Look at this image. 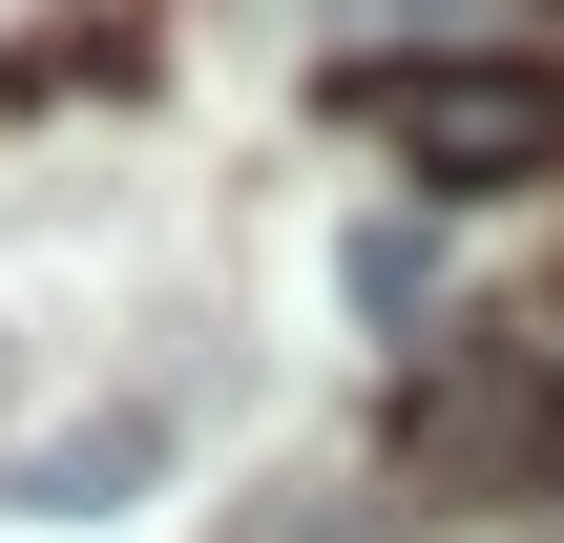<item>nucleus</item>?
<instances>
[{"label":"nucleus","instance_id":"nucleus-1","mask_svg":"<svg viewBox=\"0 0 564 543\" xmlns=\"http://www.w3.org/2000/svg\"><path fill=\"white\" fill-rule=\"evenodd\" d=\"M335 126L398 146L419 188H544L564 167V63H335Z\"/></svg>","mask_w":564,"mask_h":543},{"label":"nucleus","instance_id":"nucleus-2","mask_svg":"<svg viewBox=\"0 0 564 543\" xmlns=\"http://www.w3.org/2000/svg\"><path fill=\"white\" fill-rule=\"evenodd\" d=\"M398 481L419 502H564V377L544 356H440L419 398H398Z\"/></svg>","mask_w":564,"mask_h":543},{"label":"nucleus","instance_id":"nucleus-3","mask_svg":"<svg viewBox=\"0 0 564 543\" xmlns=\"http://www.w3.org/2000/svg\"><path fill=\"white\" fill-rule=\"evenodd\" d=\"M147 481H167V398H105V419H63V439H21V460H0V502H21V523H126Z\"/></svg>","mask_w":564,"mask_h":543},{"label":"nucleus","instance_id":"nucleus-4","mask_svg":"<svg viewBox=\"0 0 564 543\" xmlns=\"http://www.w3.org/2000/svg\"><path fill=\"white\" fill-rule=\"evenodd\" d=\"M419 293H440V230L377 209V230H356V314H419Z\"/></svg>","mask_w":564,"mask_h":543}]
</instances>
